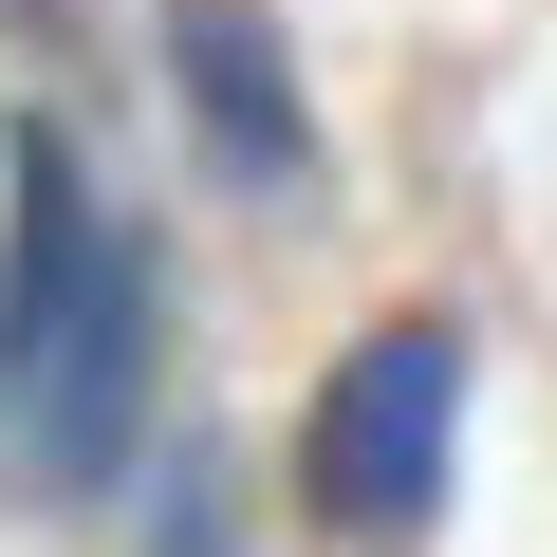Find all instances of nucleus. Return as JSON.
Wrapping results in <instances>:
<instances>
[{
	"label": "nucleus",
	"instance_id": "f03ea898",
	"mask_svg": "<svg viewBox=\"0 0 557 557\" xmlns=\"http://www.w3.org/2000/svg\"><path fill=\"white\" fill-rule=\"evenodd\" d=\"M446 446H465V335H446V317H391V335L335 354V391H317V428H298V502H317L335 539H409V520L446 502Z\"/></svg>",
	"mask_w": 557,
	"mask_h": 557
},
{
	"label": "nucleus",
	"instance_id": "7ed1b4c3",
	"mask_svg": "<svg viewBox=\"0 0 557 557\" xmlns=\"http://www.w3.org/2000/svg\"><path fill=\"white\" fill-rule=\"evenodd\" d=\"M168 94H186V131H205L223 186H298L317 168V112H298V75H278L260 0H168Z\"/></svg>",
	"mask_w": 557,
	"mask_h": 557
},
{
	"label": "nucleus",
	"instance_id": "f257e3e1",
	"mask_svg": "<svg viewBox=\"0 0 557 557\" xmlns=\"http://www.w3.org/2000/svg\"><path fill=\"white\" fill-rule=\"evenodd\" d=\"M0 168H20V223H0V446L94 502L131 465V409H149V260L75 186L57 131H0Z\"/></svg>",
	"mask_w": 557,
	"mask_h": 557
}]
</instances>
